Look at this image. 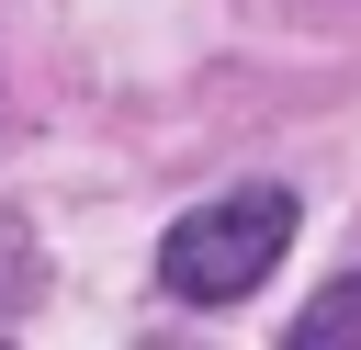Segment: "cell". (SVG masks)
I'll return each mask as SVG.
<instances>
[{
	"mask_svg": "<svg viewBox=\"0 0 361 350\" xmlns=\"http://www.w3.org/2000/svg\"><path fill=\"white\" fill-rule=\"evenodd\" d=\"M293 339H305V350H361V271H338V282L293 316Z\"/></svg>",
	"mask_w": 361,
	"mask_h": 350,
	"instance_id": "2",
	"label": "cell"
},
{
	"mask_svg": "<svg viewBox=\"0 0 361 350\" xmlns=\"http://www.w3.org/2000/svg\"><path fill=\"white\" fill-rule=\"evenodd\" d=\"M293 248V192H226V203H192L169 237H158V282L180 305H237L271 282V260Z\"/></svg>",
	"mask_w": 361,
	"mask_h": 350,
	"instance_id": "1",
	"label": "cell"
}]
</instances>
